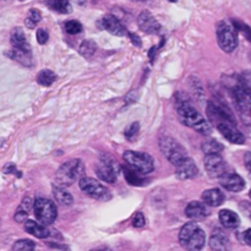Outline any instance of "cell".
I'll return each mask as SVG.
<instances>
[{"label":"cell","instance_id":"52a82bcc","mask_svg":"<svg viewBox=\"0 0 251 251\" xmlns=\"http://www.w3.org/2000/svg\"><path fill=\"white\" fill-rule=\"evenodd\" d=\"M33 211L38 222L43 223L44 226H50L58 216L55 203L44 198H37L34 200Z\"/></svg>","mask_w":251,"mask_h":251},{"label":"cell","instance_id":"8fae6325","mask_svg":"<svg viewBox=\"0 0 251 251\" xmlns=\"http://www.w3.org/2000/svg\"><path fill=\"white\" fill-rule=\"evenodd\" d=\"M205 168L206 171H207V173L210 174V176L218 179H220L226 172H228L227 163H226L225 159H223L218 153L206 154Z\"/></svg>","mask_w":251,"mask_h":251},{"label":"cell","instance_id":"ab89813d","mask_svg":"<svg viewBox=\"0 0 251 251\" xmlns=\"http://www.w3.org/2000/svg\"><path fill=\"white\" fill-rule=\"evenodd\" d=\"M244 162H245V167H247V169L251 173V153L250 152H248V153L245 154Z\"/></svg>","mask_w":251,"mask_h":251},{"label":"cell","instance_id":"d4e9b609","mask_svg":"<svg viewBox=\"0 0 251 251\" xmlns=\"http://www.w3.org/2000/svg\"><path fill=\"white\" fill-rule=\"evenodd\" d=\"M53 195H54V198H55V200L58 201L60 205H63V206L73 205L74 198L71 196V194L69 193V191L65 190V188H64V186L58 185V184H54Z\"/></svg>","mask_w":251,"mask_h":251},{"label":"cell","instance_id":"6da1fadb","mask_svg":"<svg viewBox=\"0 0 251 251\" xmlns=\"http://www.w3.org/2000/svg\"><path fill=\"white\" fill-rule=\"evenodd\" d=\"M176 112H178L179 119L185 126L191 127L199 134L205 135V136L212 132L210 123L199 113V110L183 93L176 95Z\"/></svg>","mask_w":251,"mask_h":251},{"label":"cell","instance_id":"e575fe53","mask_svg":"<svg viewBox=\"0 0 251 251\" xmlns=\"http://www.w3.org/2000/svg\"><path fill=\"white\" fill-rule=\"evenodd\" d=\"M145 223H146V220H145L144 215H142L141 212L135 213L134 217H132V226L136 228H141L144 227Z\"/></svg>","mask_w":251,"mask_h":251},{"label":"cell","instance_id":"ee69618b","mask_svg":"<svg viewBox=\"0 0 251 251\" xmlns=\"http://www.w3.org/2000/svg\"><path fill=\"white\" fill-rule=\"evenodd\" d=\"M168 1H171V2H176V1H178V0H168Z\"/></svg>","mask_w":251,"mask_h":251},{"label":"cell","instance_id":"603a6c76","mask_svg":"<svg viewBox=\"0 0 251 251\" xmlns=\"http://www.w3.org/2000/svg\"><path fill=\"white\" fill-rule=\"evenodd\" d=\"M220 221L228 229H235L239 227L240 218L235 212L230 210H222L220 212Z\"/></svg>","mask_w":251,"mask_h":251},{"label":"cell","instance_id":"7c38bea8","mask_svg":"<svg viewBox=\"0 0 251 251\" xmlns=\"http://www.w3.org/2000/svg\"><path fill=\"white\" fill-rule=\"evenodd\" d=\"M218 131L223 135L225 139L235 145H243L245 142V137L239 130L235 127V124L232 122H222L216 125Z\"/></svg>","mask_w":251,"mask_h":251},{"label":"cell","instance_id":"e0dca14e","mask_svg":"<svg viewBox=\"0 0 251 251\" xmlns=\"http://www.w3.org/2000/svg\"><path fill=\"white\" fill-rule=\"evenodd\" d=\"M185 216L190 220H203L208 216V210L206 203H201L199 201H193L185 208Z\"/></svg>","mask_w":251,"mask_h":251},{"label":"cell","instance_id":"7402d4cb","mask_svg":"<svg viewBox=\"0 0 251 251\" xmlns=\"http://www.w3.org/2000/svg\"><path fill=\"white\" fill-rule=\"evenodd\" d=\"M34 206V201L32 200L31 198H25L24 200H22V202L20 203L19 208L16 210V212H15V221H16L17 223H25L27 220H28V215L29 212H31V210L33 208Z\"/></svg>","mask_w":251,"mask_h":251},{"label":"cell","instance_id":"9c48e42d","mask_svg":"<svg viewBox=\"0 0 251 251\" xmlns=\"http://www.w3.org/2000/svg\"><path fill=\"white\" fill-rule=\"evenodd\" d=\"M78 186H80V189L86 194V195L91 196V198L96 199V200L108 201L112 198L110 191L108 190L104 185H102L100 181L96 180V179L83 176V178L78 181Z\"/></svg>","mask_w":251,"mask_h":251},{"label":"cell","instance_id":"f6af8a7d","mask_svg":"<svg viewBox=\"0 0 251 251\" xmlns=\"http://www.w3.org/2000/svg\"><path fill=\"white\" fill-rule=\"evenodd\" d=\"M20 1H25V0H20Z\"/></svg>","mask_w":251,"mask_h":251},{"label":"cell","instance_id":"1f68e13d","mask_svg":"<svg viewBox=\"0 0 251 251\" xmlns=\"http://www.w3.org/2000/svg\"><path fill=\"white\" fill-rule=\"evenodd\" d=\"M36 245L32 240L29 239H21V240H17L16 243L14 244L12 247V250L14 251H32L34 250Z\"/></svg>","mask_w":251,"mask_h":251},{"label":"cell","instance_id":"60d3db41","mask_svg":"<svg viewBox=\"0 0 251 251\" xmlns=\"http://www.w3.org/2000/svg\"><path fill=\"white\" fill-rule=\"evenodd\" d=\"M129 36H130V38H131L132 43H134L135 46H136V47H141L142 42H141V39H140L139 37L136 36V34H134V33H129Z\"/></svg>","mask_w":251,"mask_h":251},{"label":"cell","instance_id":"8d00e7d4","mask_svg":"<svg viewBox=\"0 0 251 251\" xmlns=\"http://www.w3.org/2000/svg\"><path fill=\"white\" fill-rule=\"evenodd\" d=\"M4 173L5 174H12V173H16L17 174V178H21V172H17L16 168H15V164L12 163H7L4 168Z\"/></svg>","mask_w":251,"mask_h":251},{"label":"cell","instance_id":"30bf717a","mask_svg":"<svg viewBox=\"0 0 251 251\" xmlns=\"http://www.w3.org/2000/svg\"><path fill=\"white\" fill-rule=\"evenodd\" d=\"M207 115L211 123L216 125L222 122H232L235 124V119L233 117L232 110L227 107V104H225L223 100H210L207 105Z\"/></svg>","mask_w":251,"mask_h":251},{"label":"cell","instance_id":"5bb4252c","mask_svg":"<svg viewBox=\"0 0 251 251\" xmlns=\"http://www.w3.org/2000/svg\"><path fill=\"white\" fill-rule=\"evenodd\" d=\"M220 183L223 188L227 189L228 191L233 193H239L245 188V181L239 174L233 173V172H226L220 178Z\"/></svg>","mask_w":251,"mask_h":251},{"label":"cell","instance_id":"f35d334b","mask_svg":"<svg viewBox=\"0 0 251 251\" xmlns=\"http://www.w3.org/2000/svg\"><path fill=\"white\" fill-rule=\"evenodd\" d=\"M243 239H244L245 244L251 247V229H247L243 233Z\"/></svg>","mask_w":251,"mask_h":251},{"label":"cell","instance_id":"2e32d148","mask_svg":"<svg viewBox=\"0 0 251 251\" xmlns=\"http://www.w3.org/2000/svg\"><path fill=\"white\" fill-rule=\"evenodd\" d=\"M100 24H102L103 28L107 29L109 33L114 34V36L123 37L126 34V29H125V27L123 26L122 22L119 21V19L115 17L114 15H105V16L102 19V21H100Z\"/></svg>","mask_w":251,"mask_h":251},{"label":"cell","instance_id":"4dcf8cb0","mask_svg":"<svg viewBox=\"0 0 251 251\" xmlns=\"http://www.w3.org/2000/svg\"><path fill=\"white\" fill-rule=\"evenodd\" d=\"M41 20H42L41 11L37 9H32V10H29L26 20H25V25H26L28 28H34V27L37 26V24H38Z\"/></svg>","mask_w":251,"mask_h":251},{"label":"cell","instance_id":"f1b7e54d","mask_svg":"<svg viewBox=\"0 0 251 251\" xmlns=\"http://www.w3.org/2000/svg\"><path fill=\"white\" fill-rule=\"evenodd\" d=\"M56 80V75L51 70H42L39 71L37 75V82L41 86L48 87V86L53 85Z\"/></svg>","mask_w":251,"mask_h":251},{"label":"cell","instance_id":"d590c367","mask_svg":"<svg viewBox=\"0 0 251 251\" xmlns=\"http://www.w3.org/2000/svg\"><path fill=\"white\" fill-rule=\"evenodd\" d=\"M48 39H49V34L46 29L39 28L38 31H37V42H38L39 44H46L47 42H48Z\"/></svg>","mask_w":251,"mask_h":251},{"label":"cell","instance_id":"44dd1931","mask_svg":"<svg viewBox=\"0 0 251 251\" xmlns=\"http://www.w3.org/2000/svg\"><path fill=\"white\" fill-rule=\"evenodd\" d=\"M210 248L216 251H226L229 249V239L222 230L217 229L213 232L210 239Z\"/></svg>","mask_w":251,"mask_h":251},{"label":"cell","instance_id":"ffe728a7","mask_svg":"<svg viewBox=\"0 0 251 251\" xmlns=\"http://www.w3.org/2000/svg\"><path fill=\"white\" fill-rule=\"evenodd\" d=\"M226 196L220 189H208V190L203 191L202 194V201L207 206H212V207H218L223 203Z\"/></svg>","mask_w":251,"mask_h":251},{"label":"cell","instance_id":"d6a6232c","mask_svg":"<svg viewBox=\"0 0 251 251\" xmlns=\"http://www.w3.org/2000/svg\"><path fill=\"white\" fill-rule=\"evenodd\" d=\"M65 31L69 34H78L82 31V25H81V22L76 21V20H71V21H68L65 24Z\"/></svg>","mask_w":251,"mask_h":251},{"label":"cell","instance_id":"ac0fdd59","mask_svg":"<svg viewBox=\"0 0 251 251\" xmlns=\"http://www.w3.org/2000/svg\"><path fill=\"white\" fill-rule=\"evenodd\" d=\"M9 58L14 59L15 61L20 63L21 65L26 66V68H31L32 66L31 48H17V47H12L11 50L9 51Z\"/></svg>","mask_w":251,"mask_h":251},{"label":"cell","instance_id":"4fadbf2b","mask_svg":"<svg viewBox=\"0 0 251 251\" xmlns=\"http://www.w3.org/2000/svg\"><path fill=\"white\" fill-rule=\"evenodd\" d=\"M137 24H139V27L145 33L153 34L161 29L159 22L157 21L156 17L149 10H144V11L140 12V15L137 16Z\"/></svg>","mask_w":251,"mask_h":251},{"label":"cell","instance_id":"74e56055","mask_svg":"<svg viewBox=\"0 0 251 251\" xmlns=\"http://www.w3.org/2000/svg\"><path fill=\"white\" fill-rule=\"evenodd\" d=\"M235 26H237L238 29H242L243 33L245 34V37H247L249 41H251V29L249 27L247 26V25H243V24H235Z\"/></svg>","mask_w":251,"mask_h":251},{"label":"cell","instance_id":"b9f144b4","mask_svg":"<svg viewBox=\"0 0 251 251\" xmlns=\"http://www.w3.org/2000/svg\"><path fill=\"white\" fill-rule=\"evenodd\" d=\"M130 1H134V2H144V1H149V0H130Z\"/></svg>","mask_w":251,"mask_h":251},{"label":"cell","instance_id":"5b68a950","mask_svg":"<svg viewBox=\"0 0 251 251\" xmlns=\"http://www.w3.org/2000/svg\"><path fill=\"white\" fill-rule=\"evenodd\" d=\"M217 41L223 51L232 53L238 47L237 27H233L226 21H221L217 25Z\"/></svg>","mask_w":251,"mask_h":251},{"label":"cell","instance_id":"d6986e66","mask_svg":"<svg viewBox=\"0 0 251 251\" xmlns=\"http://www.w3.org/2000/svg\"><path fill=\"white\" fill-rule=\"evenodd\" d=\"M25 230L31 235H33V237L39 238V239H46L50 235V232H49V229H47L43 223H37L34 221L29 220L25 222Z\"/></svg>","mask_w":251,"mask_h":251},{"label":"cell","instance_id":"bcb514c9","mask_svg":"<svg viewBox=\"0 0 251 251\" xmlns=\"http://www.w3.org/2000/svg\"><path fill=\"white\" fill-rule=\"evenodd\" d=\"M250 198H251V190H250Z\"/></svg>","mask_w":251,"mask_h":251},{"label":"cell","instance_id":"ba28073f","mask_svg":"<svg viewBox=\"0 0 251 251\" xmlns=\"http://www.w3.org/2000/svg\"><path fill=\"white\" fill-rule=\"evenodd\" d=\"M120 172L119 164L109 154H102L100 157V163L96 167V173L98 178L105 183L113 184L117 180V176Z\"/></svg>","mask_w":251,"mask_h":251},{"label":"cell","instance_id":"836d02e7","mask_svg":"<svg viewBox=\"0 0 251 251\" xmlns=\"http://www.w3.org/2000/svg\"><path fill=\"white\" fill-rule=\"evenodd\" d=\"M139 130H140L139 123H132V124L129 125V127L125 130V136H126V139L132 140L137 135Z\"/></svg>","mask_w":251,"mask_h":251},{"label":"cell","instance_id":"4316f807","mask_svg":"<svg viewBox=\"0 0 251 251\" xmlns=\"http://www.w3.org/2000/svg\"><path fill=\"white\" fill-rule=\"evenodd\" d=\"M47 5L54 11L60 12V14H70L73 11L69 0H48Z\"/></svg>","mask_w":251,"mask_h":251},{"label":"cell","instance_id":"f546056e","mask_svg":"<svg viewBox=\"0 0 251 251\" xmlns=\"http://www.w3.org/2000/svg\"><path fill=\"white\" fill-rule=\"evenodd\" d=\"M96 49H97V46H96L95 42L91 41V39H87V41L82 42L78 51H80L81 55L85 56V58H91V56L95 54Z\"/></svg>","mask_w":251,"mask_h":251},{"label":"cell","instance_id":"277c9868","mask_svg":"<svg viewBox=\"0 0 251 251\" xmlns=\"http://www.w3.org/2000/svg\"><path fill=\"white\" fill-rule=\"evenodd\" d=\"M159 147H161L162 153L166 156V158L173 166H178L180 162H183L188 157L186 150L176 139L167 136V135L159 139Z\"/></svg>","mask_w":251,"mask_h":251},{"label":"cell","instance_id":"484cf974","mask_svg":"<svg viewBox=\"0 0 251 251\" xmlns=\"http://www.w3.org/2000/svg\"><path fill=\"white\" fill-rule=\"evenodd\" d=\"M12 47H17V48H31L26 41V36L21 27H15L11 31V37H10Z\"/></svg>","mask_w":251,"mask_h":251},{"label":"cell","instance_id":"7bdbcfd3","mask_svg":"<svg viewBox=\"0 0 251 251\" xmlns=\"http://www.w3.org/2000/svg\"><path fill=\"white\" fill-rule=\"evenodd\" d=\"M98 1H100V0H92V2H95V4H97Z\"/></svg>","mask_w":251,"mask_h":251},{"label":"cell","instance_id":"3957f363","mask_svg":"<svg viewBox=\"0 0 251 251\" xmlns=\"http://www.w3.org/2000/svg\"><path fill=\"white\" fill-rule=\"evenodd\" d=\"M179 243L186 250H201L206 243L205 232L198 223H186L179 232Z\"/></svg>","mask_w":251,"mask_h":251},{"label":"cell","instance_id":"8992f818","mask_svg":"<svg viewBox=\"0 0 251 251\" xmlns=\"http://www.w3.org/2000/svg\"><path fill=\"white\" fill-rule=\"evenodd\" d=\"M123 157H124V161L126 162L127 166L136 169L140 173L150 174L154 169L153 158L149 153L136 151H125Z\"/></svg>","mask_w":251,"mask_h":251},{"label":"cell","instance_id":"9a60e30c","mask_svg":"<svg viewBox=\"0 0 251 251\" xmlns=\"http://www.w3.org/2000/svg\"><path fill=\"white\" fill-rule=\"evenodd\" d=\"M176 178H179L180 180H188V179H193L195 176H198L199 174V168L195 164V162L191 158L186 157L183 162L176 166Z\"/></svg>","mask_w":251,"mask_h":251},{"label":"cell","instance_id":"cb8c5ba5","mask_svg":"<svg viewBox=\"0 0 251 251\" xmlns=\"http://www.w3.org/2000/svg\"><path fill=\"white\" fill-rule=\"evenodd\" d=\"M124 176H125V179H126V181L130 184V185L142 186L147 183L146 179L142 176H144V173H140V172H137L136 169L131 168V167L127 166V164L124 168Z\"/></svg>","mask_w":251,"mask_h":251},{"label":"cell","instance_id":"7a4b0ae2","mask_svg":"<svg viewBox=\"0 0 251 251\" xmlns=\"http://www.w3.org/2000/svg\"><path fill=\"white\" fill-rule=\"evenodd\" d=\"M85 176V164L81 159H71L65 162L55 174V184L64 186L73 185L75 181H80Z\"/></svg>","mask_w":251,"mask_h":251},{"label":"cell","instance_id":"83f0119b","mask_svg":"<svg viewBox=\"0 0 251 251\" xmlns=\"http://www.w3.org/2000/svg\"><path fill=\"white\" fill-rule=\"evenodd\" d=\"M201 149H202V152L205 154H212V153H220V152L223 151L225 147H223V145L221 144V142H218L217 140L210 139V140H206V141L203 142Z\"/></svg>","mask_w":251,"mask_h":251}]
</instances>
